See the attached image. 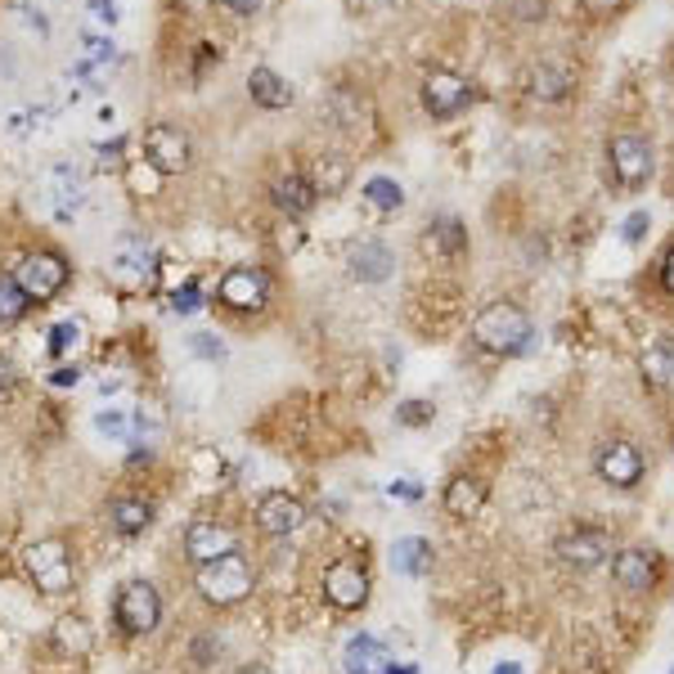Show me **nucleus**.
<instances>
[{
    "label": "nucleus",
    "mask_w": 674,
    "mask_h": 674,
    "mask_svg": "<svg viewBox=\"0 0 674 674\" xmlns=\"http://www.w3.org/2000/svg\"><path fill=\"white\" fill-rule=\"evenodd\" d=\"M472 337L477 347L495 351V355H527L535 347V324L522 306L513 301H490L485 311L472 320Z\"/></svg>",
    "instance_id": "nucleus-1"
},
{
    "label": "nucleus",
    "mask_w": 674,
    "mask_h": 674,
    "mask_svg": "<svg viewBox=\"0 0 674 674\" xmlns=\"http://www.w3.org/2000/svg\"><path fill=\"white\" fill-rule=\"evenodd\" d=\"M252 562L238 554H225V558H211V562H203L198 567V575H194V585H198V594L211 602V607H234V602H243L252 594Z\"/></svg>",
    "instance_id": "nucleus-2"
},
{
    "label": "nucleus",
    "mask_w": 674,
    "mask_h": 674,
    "mask_svg": "<svg viewBox=\"0 0 674 674\" xmlns=\"http://www.w3.org/2000/svg\"><path fill=\"white\" fill-rule=\"evenodd\" d=\"M23 562H27V575L37 580L41 594H50V598L73 594V558H68L64 540H37L23 554Z\"/></svg>",
    "instance_id": "nucleus-3"
},
{
    "label": "nucleus",
    "mask_w": 674,
    "mask_h": 674,
    "mask_svg": "<svg viewBox=\"0 0 674 674\" xmlns=\"http://www.w3.org/2000/svg\"><path fill=\"white\" fill-rule=\"evenodd\" d=\"M113 617L127 634H153L163 621V598L148 580H131V585L117 589V602H113Z\"/></svg>",
    "instance_id": "nucleus-4"
},
{
    "label": "nucleus",
    "mask_w": 674,
    "mask_h": 674,
    "mask_svg": "<svg viewBox=\"0 0 674 674\" xmlns=\"http://www.w3.org/2000/svg\"><path fill=\"white\" fill-rule=\"evenodd\" d=\"M108 274H113V284H121V288H148L153 274H158V257H153V248L140 234H127V238L113 243Z\"/></svg>",
    "instance_id": "nucleus-5"
},
{
    "label": "nucleus",
    "mask_w": 674,
    "mask_h": 674,
    "mask_svg": "<svg viewBox=\"0 0 674 674\" xmlns=\"http://www.w3.org/2000/svg\"><path fill=\"white\" fill-rule=\"evenodd\" d=\"M594 472H598V481L602 485H611V490H634L638 481H643V472H648V458H643V450L634 445V441H607L602 450H598V458H594Z\"/></svg>",
    "instance_id": "nucleus-6"
},
{
    "label": "nucleus",
    "mask_w": 674,
    "mask_h": 674,
    "mask_svg": "<svg viewBox=\"0 0 674 674\" xmlns=\"http://www.w3.org/2000/svg\"><path fill=\"white\" fill-rule=\"evenodd\" d=\"M324 598L337 607V611H355L370 602V571H364V562L355 558H337L328 571H324Z\"/></svg>",
    "instance_id": "nucleus-7"
},
{
    "label": "nucleus",
    "mask_w": 674,
    "mask_h": 674,
    "mask_svg": "<svg viewBox=\"0 0 674 674\" xmlns=\"http://www.w3.org/2000/svg\"><path fill=\"white\" fill-rule=\"evenodd\" d=\"M18 288L33 297V301H50V297H59L64 293V284H68V265H64V257L59 252H33V257H23L18 261Z\"/></svg>",
    "instance_id": "nucleus-8"
},
{
    "label": "nucleus",
    "mask_w": 674,
    "mask_h": 674,
    "mask_svg": "<svg viewBox=\"0 0 674 674\" xmlns=\"http://www.w3.org/2000/svg\"><path fill=\"white\" fill-rule=\"evenodd\" d=\"M554 554H558V562L562 567H571V571H594V567H602L607 558H611V535L607 531H598V527H575V531H567L558 544H554Z\"/></svg>",
    "instance_id": "nucleus-9"
},
{
    "label": "nucleus",
    "mask_w": 674,
    "mask_h": 674,
    "mask_svg": "<svg viewBox=\"0 0 674 674\" xmlns=\"http://www.w3.org/2000/svg\"><path fill=\"white\" fill-rule=\"evenodd\" d=\"M607 158H611V176H617L625 190H638L643 180L652 176V144L643 135H611Z\"/></svg>",
    "instance_id": "nucleus-10"
},
{
    "label": "nucleus",
    "mask_w": 674,
    "mask_h": 674,
    "mask_svg": "<svg viewBox=\"0 0 674 674\" xmlns=\"http://www.w3.org/2000/svg\"><path fill=\"white\" fill-rule=\"evenodd\" d=\"M217 297L230 306V311H261L265 297H270V280L257 265H234V270L221 274Z\"/></svg>",
    "instance_id": "nucleus-11"
},
{
    "label": "nucleus",
    "mask_w": 674,
    "mask_h": 674,
    "mask_svg": "<svg viewBox=\"0 0 674 674\" xmlns=\"http://www.w3.org/2000/svg\"><path fill=\"white\" fill-rule=\"evenodd\" d=\"M144 158H148L153 171L176 176V171L190 167V140L176 127H167V121H153V127L144 131Z\"/></svg>",
    "instance_id": "nucleus-12"
},
{
    "label": "nucleus",
    "mask_w": 674,
    "mask_h": 674,
    "mask_svg": "<svg viewBox=\"0 0 674 674\" xmlns=\"http://www.w3.org/2000/svg\"><path fill=\"white\" fill-rule=\"evenodd\" d=\"M472 104V86L468 77H458V73H427L423 77V108L432 113V117H454L458 108H468Z\"/></svg>",
    "instance_id": "nucleus-13"
},
{
    "label": "nucleus",
    "mask_w": 674,
    "mask_h": 674,
    "mask_svg": "<svg viewBox=\"0 0 674 674\" xmlns=\"http://www.w3.org/2000/svg\"><path fill=\"white\" fill-rule=\"evenodd\" d=\"M611 580H617V589H625V594H652L661 580V562L652 548H621L617 562H611Z\"/></svg>",
    "instance_id": "nucleus-14"
},
{
    "label": "nucleus",
    "mask_w": 674,
    "mask_h": 674,
    "mask_svg": "<svg viewBox=\"0 0 674 674\" xmlns=\"http://www.w3.org/2000/svg\"><path fill=\"white\" fill-rule=\"evenodd\" d=\"M301 522H306V504L288 495V490H270V495L257 500V527L265 535H293L301 531Z\"/></svg>",
    "instance_id": "nucleus-15"
},
{
    "label": "nucleus",
    "mask_w": 674,
    "mask_h": 674,
    "mask_svg": "<svg viewBox=\"0 0 674 674\" xmlns=\"http://www.w3.org/2000/svg\"><path fill=\"white\" fill-rule=\"evenodd\" d=\"M238 548V535L225 527V522H194L185 531V554L194 558V567L211 562V558H225Z\"/></svg>",
    "instance_id": "nucleus-16"
},
{
    "label": "nucleus",
    "mask_w": 674,
    "mask_h": 674,
    "mask_svg": "<svg viewBox=\"0 0 674 674\" xmlns=\"http://www.w3.org/2000/svg\"><path fill=\"white\" fill-rule=\"evenodd\" d=\"M46 203L54 211V221H73L77 207H81V171L73 163H59L46 176Z\"/></svg>",
    "instance_id": "nucleus-17"
},
{
    "label": "nucleus",
    "mask_w": 674,
    "mask_h": 674,
    "mask_svg": "<svg viewBox=\"0 0 674 674\" xmlns=\"http://www.w3.org/2000/svg\"><path fill=\"white\" fill-rule=\"evenodd\" d=\"M342 670L347 674H391L396 670V657L387 643H378L374 634H355L342 652Z\"/></svg>",
    "instance_id": "nucleus-18"
},
{
    "label": "nucleus",
    "mask_w": 674,
    "mask_h": 674,
    "mask_svg": "<svg viewBox=\"0 0 674 674\" xmlns=\"http://www.w3.org/2000/svg\"><path fill=\"white\" fill-rule=\"evenodd\" d=\"M485 504V481L472 477V472H458L445 481V495H441V508L454 517V522H468V517H477Z\"/></svg>",
    "instance_id": "nucleus-19"
},
{
    "label": "nucleus",
    "mask_w": 674,
    "mask_h": 674,
    "mask_svg": "<svg viewBox=\"0 0 674 674\" xmlns=\"http://www.w3.org/2000/svg\"><path fill=\"white\" fill-rule=\"evenodd\" d=\"M396 257L391 248H383V243H360V248H351V274L360 284H383L391 274Z\"/></svg>",
    "instance_id": "nucleus-20"
},
{
    "label": "nucleus",
    "mask_w": 674,
    "mask_h": 674,
    "mask_svg": "<svg viewBox=\"0 0 674 674\" xmlns=\"http://www.w3.org/2000/svg\"><path fill=\"white\" fill-rule=\"evenodd\" d=\"M270 194H274V203H280V207L288 211V217H306V211L315 207V198H320V194L311 190V180L297 176V171H288V176L274 180Z\"/></svg>",
    "instance_id": "nucleus-21"
},
{
    "label": "nucleus",
    "mask_w": 674,
    "mask_h": 674,
    "mask_svg": "<svg viewBox=\"0 0 674 674\" xmlns=\"http://www.w3.org/2000/svg\"><path fill=\"white\" fill-rule=\"evenodd\" d=\"M423 252L445 257V261L464 257V252H468V230L458 225V221H437V225H427V234H423Z\"/></svg>",
    "instance_id": "nucleus-22"
},
{
    "label": "nucleus",
    "mask_w": 674,
    "mask_h": 674,
    "mask_svg": "<svg viewBox=\"0 0 674 674\" xmlns=\"http://www.w3.org/2000/svg\"><path fill=\"white\" fill-rule=\"evenodd\" d=\"M391 567L401 571V575H427L432 571V544H427L423 535H405V540H396L391 548Z\"/></svg>",
    "instance_id": "nucleus-23"
},
{
    "label": "nucleus",
    "mask_w": 674,
    "mask_h": 674,
    "mask_svg": "<svg viewBox=\"0 0 674 674\" xmlns=\"http://www.w3.org/2000/svg\"><path fill=\"white\" fill-rule=\"evenodd\" d=\"M248 95H252L261 108H288V104H293V86H288L280 73H270V68H252Z\"/></svg>",
    "instance_id": "nucleus-24"
},
{
    "label": "nucleus",
    "mask_w": 674,
    "mask_h": 674,
    "mask_svg": "<svg viewBox=\"0 0 674 674\" xmlns=\"http://www.w3.org/2000/svg\"><path fill=\"white\" fill-rule=\"evenodd\" d=\"M643 383L648 387H674V342L661 337L643 351Z\"/></svg>",
    "instance_id": "nucleus-25"
},
{
    "label": "nucleus",
    "mask_w": 674,
    "mask_h": 674,
    "mask_svg": "<svg viewBox=\"0 0 674 674\" xmlns=\"http://www.w3.org/2000/svg\"><path fill=\"white\" fill-rule=\"evenodd\" d=\"M571 86H575L571 68H558V64H540V68L531 73V95H535V100H544V104L562 100Z\"/></svg>",
    "instance_id": "nucleus-26"
},
{
    "label": "nucleus",
    "mask_w": 674,
    "mask_h": 674,
    "mask_svg": "<svg viewBox=\"0 0 674 674\" xmlns=\"http://www.w3.org/2000/svg\"><path fill=\"white\" fill-rule=\"evenodd\" d=\"M108 517H113V527H117L121 535H140V531L153 522V508H148L144 500L121 495V500H113V504H108Z\"/></svg>",
    "instance_id": "nucleus-27"
},
{
    "label": "nucleus",
    "mask_w": 674,
    "mask_h": 674,
    "mask_svg": "<svg viewBox=\"0 0 674 674\" xmlns=\"http://www.w3.org/2000/svg\"><path fill=\"white\" fill-rule=\"evenodd\" d=\"M90 643H95V638H90V625L81 617H64L54 625V652H64V657L77 661V657L90 652Z\"/></svg>",
    "instance_id": "nucleus-28"
},
{
    "label": "nucleus",
    "mask_w": 674,
    "mask_h": 674,
    "mask_svg": "<svg viewBox=\"0 0 674 674\" xmlns=\"http://www.w3.org/2000/svg\"><path fill=\"white\" fill-rule=\"evenodd\" d=\"M347 176H351L347 163L328 153V158H315V167H311V176H306V180H311V190H315V194H337V190L347 185Z\"/></svg>",
    "instance_id": "nucleus-29"
},
{
    "label": "nucleus",
    "mask_w": 674,
    "mask_h": 674,
    "mask_svg": "<svg viewBox=\"0 0 674 674\" xmlns=\"http://www.w3.org/2000/svg\"><path fill=\"white\" fill-rule=\"evenodd\" d=\"M27 306H33V297L18 288L14 274H0V324H18L27 315Z\"/></svg>",
    "instance_id": "nucleus-30"
},
{
    "label": "nucleus",
    "mask_w": 674,
    "mask_h": 674,
    "mask_svg": "<svg viewBox=\"0 0 674 674\" xmlns=\"http://www.w3.org/2000/svg\"><path fill=\"white\" fill-rule=\"evenodd\" d=\"M95 432L121 445V441H131V432H135V418H131L127 410H100V414H95Z\"/></svg>",
    "instance_id": "nucleus-31"
},
{
    "label": "nucleus",
    "mask_w": 674,
    "mask_h": 674,
    "mask_svg": "<svg viewBox=\"0 0 674 674\" xmlns=\"http://www.w3.org/2000/svg\"><path fill=\"white\" fill-rule=\"evenodd\" d=\"M364 203H374L378 211H396L405 203V190L396 185V180H387V176H374L370 185H364Z\"/></svg>",
    "instance_id": "nucleus-32"
},
{
    "label": "nucleus",
    "mask_w": 674,
    "mask_h": 674,
    "mask_svg": "<svg viewBox=\"0 0 674 674\" xmlns=\"http://www.w3.org/2000/svg\"><path fill=\"white\" fill-rule=\"evenodd\" d=\"M432 418H437V410L427 401H405L401 410H396V423H405V427H427Z\"/></svg>",
    "instance_id": "nucleus-33"
},
{
    "label": "nucleus",
    "mask_w": 674,
    "mask_h": 674,
    "mask_svg": "<svg viewBox=\"0 0 674 674\" xmlns=\"http://www.w3.org/2000/svg\"><path fill=\"white\" fill-rule=\"evenodd\" d=\"M77 342H81V328H77L73 320H64V324H54V328H50V351H54V355L73 351Z\"/></svg>",
    "instance_id": "nucleus-34"
},
{
    "label": "nucleus",
    "mask_w": 674,
    "mask_h": 674,
    "mask_svg": "<svg viewBox=\"0 0 674 674\" xmlns=\"http://www.w3.org/2000/svg\"><path fill=\"white\" fill-rule=\"evenodd\" d=\"M81 46H86V59H90V64H113V59H117V46H113L108 37H86Z\"/></svg>",
    "instance_id": "nucleus-35"
},
{
    "label": "nucleus",
    "mask_w": 674,
    "mask_h": 674,
    "mask_svg": "<svg viewBox=\"0 0 674 674\" xmlns=\"http://www.w3.org/2000/svg\"><path fill=\"white\" fill-rule=\"evenodd\" d=\"M194 351H198L203 360H221V355H225V342H217L211 333H194Z\"/></svg>",
    "instance_id": "nucleus-36"
},
{
    "label": "nucleus",
    "mask_w": 674,
    "mask_h": 674,
    "mask_svg": "<svg viewBox=\"0 0 674 674\" xmlns=\"http://www.w3.org/2000/svg\"><path fill=\"white\" fill-rule=\"evenodd\" d=\"M171 306H176V311H180V315H190V311H198V284H185V288H176Z\"/></svg>",
    "instance_id": "nucleus-37"
},
{
    "label": "nucleus",
    "mask_w": 674,
    "mask_h": 674,
    "mask_svg": "<svg viewBox=\"0 0 674 674\" xmlns=\"http://www.w3.org/2000/svg\"><path fill=\"white\" fill-rule=\"evenodd\" d=\"M544 5L548 0H513V14L522 23H535V18H544Z\"/></svg>",
    "instance_id": "nucleus-38"
},
{
    "label": "nucleus",
    "mask_w": 674,
    "mask_h": 674,
    "mask_svg": "<svg viewBox=\"0 0 674 674\" xmlns=\"http://www.w3.org/2000/svg\"><path fill=\"white\" fill-rule=\"evenodd\" d=\"M387 495H391V500H418V495H423V485H414L410 477H401V481H391V485H387Z\"/></svg>",
    "instance_id": "nucleus-39"
},
{
    "label": "nucleus",
    "mask_w": 674,
    "mask_h": 674,
    "mask_svg": "<svg viewBox=\"0 0 674 674\" xmlns=\"http://www.w3.org/2000/svg\"><path fill=\"white\" fill-rule=\"evenodd\" d=\"M621 234H625V243H638L643 234H648V211H634V217L625 221V230H621Z\"/></svg>",
    "instance_id": "nucleus-40"
},
{
    "label": "nucleus",
    "mask_w": 674,
    "mask_h": 674,
    "mask_svg": "<svg viewBox=\"0 0 674 674\" xmlns=\"http://www.w3.org/2000/svg\"><path fill=\"white\" fill-rule=\"evenodd\" d=\"M90 18H95V23H117V5H113V0H90Z\"/></svg>",
    "instance_id": "nucleus-41"
},
{
    "label": "nucleus",
    "mask_w": 674,
    "mask_h": 674,
    "mask_svg": "<svg viewBox=\"0 0 674 674\" xmlns=\"http://www.w3.org/2000/svg\"><path fill=\"white\" fill-rule=\"evenodd\" d=\"M77 378H81V374H77V364H59V370L50 374V383H54V387H73Z\"/></svg>",
    "instance_id": "nucleus-42"
},
{
    "label": "nucleus",
    "mask_w": 674,
    "mask_h": 674,
    "mask_svg": "<svg viewBox=\"0 0 674 674\" xmlns=\"http://www.w3.org/2000/svg\"><path fill=\"white\" fill-rule=\"evenodd\" d=\"M580 5H585L589 14H617V10L625 5V0H580Z\"/></svg>",
    "instance_id": "nucleus-43"
},
{
    "label": "nucleus",
    "mask_w": 674,
    "mask_h": 674,
    "mask_svg": "<svg viewBox=\"0 0 674 674\" xmlns=\"http://www.w3.org/2000/svg\"><path fill=\"white\" fill-rule=\"evenodd\" d=\"M10 391H14V364L0 360V396H10Z\"/></svg>",
    "instance_id": "nucleus-44"
},
{
    "label": "nucleus",
    "mask_w": 674,
    "mask_h": 674,
    "mask_svg": "<svg viewBox=\"0 0 674 674\" xmlns=\"http://www.w3.org/2000/svg\"><path fill=\"white\" fill-rule=\"evenodd\" d=\"M661 284H665V293H674V252H670L665 265H661Z\"/></svg>",
    "instance_id": "nucleus-45"
},
{
    "label": "nucleus",
    "mask_w": 674,
    "mask_h": 674,
    "mask_svg": "<svg viewBox=\"0 0 674 674\" xmlns=\"http://www.w3.org/2000/svg\"><path fill=\"white\" fill-rule=\"evenodd\" d=\"M495 674H522V665H517V661H504V665H495Z\"/></svg>",
    "instance_id": "nucleus-46"
},
{
    "label": "nucleus",
    "mask_w": 674,
    "mask_h": 674,
    "mask_svg": "<svg viewBox=\"0 0 674 674\" xmlns=\"http://www.w3.org/2000/svg\"><path fill=\"white\" fill-rule=\"evenodd\" d=\"M234 674H274V670H265V665H243V670H234Z\"/></svg>",
    "instance_id": "nucleus-47"
},
{
    "label": "nucleus",
    "mask_w": 674,
    "mask_h": 674,
    "mask_svg": "<svg viewBox=\"0 0 674 674\" xmlns=\"http://www.w3.org/2000/svg\"><path fill=\"white\" fill-rule=\"evenodd\" d=\"M391 674H414V670H401V665H396V670H391Z\"/></svg>",
    "instance_id": "nucleus-48"
},
{
    "label": "nucleus",
    "mask_w": 674,
    "mask_h": 674,
    "mask_svg": "<svg viewBox=\"0 0 674 674\" xmlns=\"http://www.w3.org/2000/svg\"><path fill=\"white\" fill-rule=\"evenodd\" d=\"M670 674H674V665H670Z\"/></svg>",
    "instance_id": "nucleus-49"
}]
</instances>
